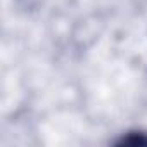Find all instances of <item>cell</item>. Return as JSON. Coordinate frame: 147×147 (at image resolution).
<instances>
[{"label":"cell","mask_w":147,"mask_h":147,"mask_svg":"<svg viewBox=\"0 0 147 147\" xmlns=\"http://www.w3.org/2000/svg\"><path fill=\"white\" fill-rule=\"evenodd\" d=\"M119 145H147V133L145 131H126L119 140Z\"/></svg>","instance_id":"obj_1"}]
</instances>
